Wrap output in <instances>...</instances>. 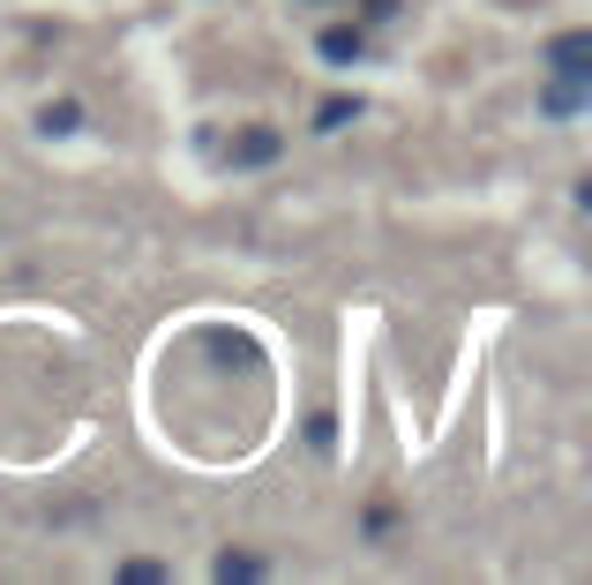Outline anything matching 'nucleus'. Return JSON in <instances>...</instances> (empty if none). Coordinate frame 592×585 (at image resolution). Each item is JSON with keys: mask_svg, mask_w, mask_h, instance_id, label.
<instances>
[{"mask_svg": "<svg viewBox=\"0 0 592 585\" xmlns=\"http://www.w3.org/2000/svg\"><path fill=\"white\" fill-rule=\"evenodd\" d=\"M323 60H360V31H323Z\"/></svg>", "mask_w": 592, "mask_h": 585, "instance_id": "nucleus-5", "label": "nucleus"}, {"mask_svg": "<svg viewBox=\"0 0 592 585\" xmlns=\"http://www.w3.org/2000/svg\"><path fill=\"white\" fill-rule=\"evenodd\" d=\"M278 151H286V135H278V128H241L225 158H233V166H270Z\"/></svg>", "mask_w": 592, "mask_h": 585, "instance_id": "nucleus-2", "label": "nucleus"}, {"mask_svg": "<svg viewBox=\"0 0 592 585\" xmlns=\"http://www.w3.org/2000/svg\"><path fill=\"white\" fill-rule=\"evenodd\" d=\"M353 113H360V98H331V106L315 113V128H323V135H338V128L353 121Z\"/></svg>", "mask_w": 592, "mask_h": 585, "instance_id": "nucleus-6", "label": "nucleus"}, {"mask_svg": "<svg viewBox=\"0 0 592 585\" xmlns=\"http://www.w3.org/2000/svg\"><path fill=\"white\" fill-rule=\"evenodd\" d=\"M217 578H263V563L255 555H217Z\"/></svg>", "mask_w": 592, "mask_h": 585, "instance_id": "nucleus-7", "label": "nucleus"}, {"mask_svg": "<svg viewBox=\"0 0 592 585\" xmlns=\"http://www.w3.org/2000/svg\"><path fill=\"white\" fill-rule=\"evenodd\" d=\"M76 121H83V106H76V98H53V106L38 113L45 135H76Z\"/></svg>", "mask_w": 592, "mask_h": 585, "instance_id": "nucleus-3", "label": "nucleus"}, {"mask_svg": "<svg viewBox=\"0 0 592 585\" xmlns=\"http://www.w3.org/2000/svg\"><path fill=\"white\" fill-rule=\"evenodd\" d=\"M548 60H555V76H570V84H585V76H592V31H562Z\"/></svg>", "mask_w": 592, "mask_h": 585, "instance_id": "nucleus-1", "label": "nucleus"}, {"mask_svg": "<svg viewBox=\"0 0 592 585\" xmlns=\"http://www.w3.org/2000/svg\"><path fill=\"white\" fill-rule=\"evenodd\" d=\"M540 106H548V113H578V106H585V84H570V76H562V84H548Z\"/></svg>", "mask_w": 592, "mask_h": 585, "instance_id": "nucleus-4", "label": "nucleus"}]
</instances>
